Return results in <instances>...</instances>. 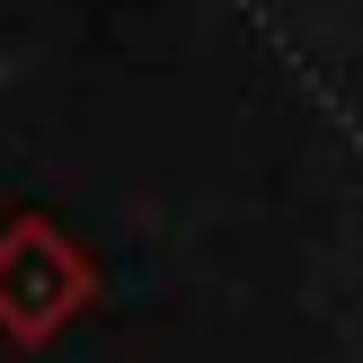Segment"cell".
Returning a JSON list of instances; mask_svg holds the SVG:
<instances>
[]
</instances>
